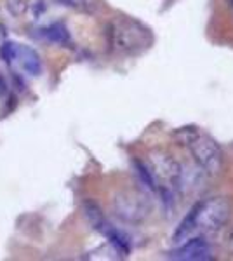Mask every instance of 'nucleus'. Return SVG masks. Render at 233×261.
Returning a JSON list of instances; mask_svg holds the SVG:
<instances>
[{
    "label": "nucleus",
    "mask_w": 233,
    "mask_h": 261,
    "mask_svg": "<svg viewBox=\"0 0 233 261\" xmlns=\"http://www.w3.org/2000/svg\"><path fill=\"white\" fill-rule=\"evenodd\" d=\"M228 244H230V247L233 249V228H231V231H230V235H228Z\"/></svg>",
    "instance_id": "nucleus-17"
},
{
    "label": "nucleus",
    "mask_w": 233,
    "mask_h": 261,
    "mask_svg": "<svg viewBox=\"0 0 233 261\" xmlns=\"http://www.w3.org/2000/svg\"><path fill=\"white\" fill-rule=\"evenodd\" d=\"M105 237L108 239V242L112 244V247L115 249L120 256H127L133 249V244H131V237L125 231L118 230L117 226L110 225V228L105 231Z\"/></svg>",
    "instance_id": "nucleus-11"
},
{
    "label": "nucleus",
    "mask_w": 233,
    "mask_h": 261,
    "mask_svg": "<svg viewBox=\"0 0 233 261\" xmlns=\"http://www.w3.org/2000/svg\"><path fill=\"white\" fill-rule=\"evenodd\" d=\"M40 35L47 42H50V44L65 45V47L71 44L68 28H66V24L61 23V21H56V23H50L47 27H44L40 30Z\"/></svg>",
    "instance_id": "nucleus-10"
},
{
    "label": "nucleus",
    "mask_w": 233,
    "mask_h": 261,
    "mask_svg": "<svg viewBox=\"0 0 233 261\" xmlns=\"http://www.w3.org/2000/svg\"><path fill=\"white\" fill-rule=\"evenodd\" d=\"M197 230V223H195V205L186 213V216L183 218V221L179 223V226L176 228L174 235H172V242H183L193 231Z\"/></svg>",
    "instance_id": "nucleus-12"
},
{
    "label": "nucleus",
    "mask_w": 233,
    "mask_h": 261,
    "mask_svg": "<svg viewBox=\"0 0 233 261\" xmlns=\"http://www.w3.org/2000/svg\"><path fill=\"white\" fill-rule=\"evenodd\" d=\"M169 258L176 261H205L211 259V247L205 239L202 237H188L185 244L169 252Z\"/></svg>",
    "instance_id": "nucleus-6"
},
{
    "label": "nucleus",
    "mask_w": 233,
    "mask_h": 261,
    "mask_svg": "<svg viewBox=\"0 0 233 261\" xmlns=\"http://www.w3.org/2000/svg\"><path fill=\"white\" fill-rule=\"evenodd\" d=\"M112 211L127 225H139L150 216L151 202L145 192L122 190L112 200Z\"/></svg>",
    "instance_id": "nucleus-2"
},
{
    "label": "nucleus",
    "mask_w": 233,
    "mask_h": 261,
    "mask_svg": "<svg viewBox=\"0 0 233 261\" xmlns=\"http://www.w3.org/2000/svg\"><path fill=\"white\" fill-rule=\"evenodd\" d=\"M108 40L115 53L134 56L151 47L153 33L141 21L120 16L108 24Z\"/></svg>",
    "instance_id": "nucleus-1"
},
{
    "label": "nucleus",
    "mask_w": 233,
    "mask_h": 261,
    "mask_svg": "<svg viewBox=\"0 0 233 261\" xmlns=\"http://www.w3.org/2000/svg\"><path fill=\"white\" fill-rule=\"evenodd\" d=\"M190 151L195 164L200 167L205 174L216 176L223 171V150L213 138L197 134L192 141L188 143Z\"/></svg>",
    "instance_id": "nucleus-4"
},
{
    "label": "nucleus",
    "mask_w": 233,
    "mask_h": 261,
    "mask_svg": "<svg viewBox=\"0 0 233 261\" xmlns=\"http://www.w3.org/2000/svg\"><path fill=\"white\" fill-rule=\"evenodd\" d=\"M12 63H18L19 68L24 73L32 75V77H39L42 71V61L39 53L23 44H14V58H12Z\"/></svg>",
    "instance_id": "nucleus-7"
},
{
    "label": "nucleus",
    "mask_w": 233,
    "mask_h": 261,
    "mask_svg": "<svg viewBox=\"0 0 233 261\" xmlns=\"http://www.w3.org/2000/svg\"><path fill=\"white\" fill-rule=\"evenodd\" d=\"M6 6L12 16H23L28 11L30 2L28 0H6Z\"/></svg>",
    "instance_id": "nucleus-15"
},
{
    "label": "nucleus",
    "mask_w": 233,
    "mask_h": 261,
    "mask_svg": "<svg viewBox=\"0 0 233 261\" xmlns=\"http://www.w3.org/2000/svg\"><path fill=\"white\" fill-rule=\"evenodd\" d=\"M231 216V202L226 197H211L195 204L197 230L216 231L223 228Z\"/></svg>",
    "instance_id": "nucleus-3"
},
{
    "label": "nucleus",
    "mask_w": 233,
    "mask_h": 261,
    "mask_svg": "<svg viewBox=\"0 0 233 261\" xmlns=\"http://www.w3.org/2000/svg\"><path fill=\"white\" fill-rule=\"evenodd\" d=\"M7 92H9V87H7V82H6V79H4L2 75H0V98H6Z\"/></svg>",
    "instance_id": "nucleus-16"
},
{
    "label": "nucleus",
    "mask_w": 233,
    "mask_h": 261,
    "mask_svg": "<svg viewBox=\"0 0 233 261\" xmlns=\"http://www.w3.org/2000/svg\"><path fill=\"white\" fill-rule=\"evenodd\" d=\"M61 2L84 14H94L99 7V0H61Z\"/></svg>",
    "instance_id": "nucleus-14"
},
{
    "label": "nucleus",
    "mask_w": 233,
    "mask_h": 261,
    "mask_svg": "<svg viewBox=\"0 0 233 261\" xmlns=\"http://www.w3.org/2000/svg\"><path fill=\"white\" fill-rule=\"evenodd\" d=\"M134 167H136L139 181L145 185L146 190H150V192L159 190V181L155 179V176H153V172H151L150 166H146L145 162H141V161H138V159H136V161H134Z\"/></svg>",
    "instance_id": "nucleus-13"
},
{
    "label": "nucleus",
    "mask_w": 233,
    "mask_h": 261,
    "mask_svg": "<svg viewBox=\"0 0 233 261\" xmlns=\"http://www.w3.org/2000/svg\"><path fill=\"white\" fill-rule=\"evenodd\" d=\"M205 172L200 169V167L195 164V167L188 166H181V172H179V178H177L176 183V190L179 192H193L200 187V183L204 181Z\"/></svg>",
    "instance_id": "nucleus-8"
},
{
    "label": "nucleus",
    "mask_w": 233,
    "mask_h": 261,
    "mask_svg": "<svg viewBox=\"0 0 233 261\" xmlns=\"http://www.w3.org/2000/svg\"><path fill=\"white\" fill-rule=\"evenodd\" d=\"M150 169L153 172L157 181L176 188L177 178L181 172V164L165 150H153L150 153Z\"/></svg>",
    "instance_id": "nucleus-5"
},
{
    "label": "nucleus",
    "mask_w": 233,
    "mask_h": 261,
    "mask_svg": "<svg viewBox=\"0 0 233 261\" xmlns=\"http://www.w3.org/2000/svg\"><path fill=\"white\" fill-rule=\"evenodd\" d=\"M82 211H84V216H86L89 225H91L96 231H99L101 235H103L105 231L110 228V225H112V223L107 220L105 213L101 211V207L96 204V202L86 200L82 204Z\"/></svg>",
    "instance_id": "nucleus-9"
}]
</instances>
